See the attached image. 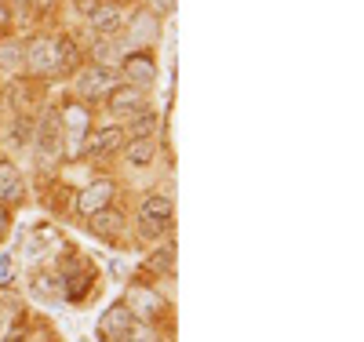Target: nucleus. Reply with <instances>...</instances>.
<instances>
[{
  "label": "nucleus",
  "mask_w": 364,
  "mask_h": 342,
  "mask_svg": "<svg viewBox=\"0 0 364 342\" xmlns=\"http://www.w3.org/2000/svg\"><path fill=\"white\" fill-rule=\"evenodd\" d=\"M55 48V70L58 73H66V70H73V62H77V48H73V41H55L51 44Z\"/></svg>",
  "instance_id": "nucleus-14"
},
{
  "label": "nucleus",
  "mask_w": 364,
  "mask_h": 342,
  "mask_svg": "<svg viewBox=\"0 0 364 342\" xmlns=\"http://www.w3.org/2000/svg\"><path fill=\"white\" fill-rule=\"evenodd\" d=\"M0 331H4V309H0Z\"/></svg>",
  "instance_id": "nucleus-24"
},
{
  "label": "nucleus",
  "mask_w": 364,
  "mask_h": 342,
  "mask_svg": "<svg viewBox=\"0 0 364 342\" xmlns=\"http://www.w3.org/2000/svg\"><path fill=\"white\" fill-rule=\"evenodd\" d=\"M120 226H124V219H120V211H95L91 215V230H95L99 237H113V233H120Z\"/></svg>",
  "instance_id": "nucleus-10"
},
{
  "label": "nucleus",
  "mask_w": 364,
  "mask_h": 342,
  "mask_svg": "<svg viewBox=\"0 0 364 342\" xmlns=\"http://www.w3.org/2000/svg\"><path fill=\"white\" fill-rule=\"evenodd\" d=\"M91 29H95V33H117L120 29V11L117 8H95L91 11Z\"/></svg>",
  "instance_id": "nucleus-12"
},
{
  "label": "nucleus",
  "mask_w": 364,
  "mask_h": 342,
  "mask_svg": "<svg viewBox=\"0 0 364 342\" xmlns=\"http://www.w3.org/2000/svg\"><path fill=\"white\" fill-rule=\"evenodd\" d=\"M139 233H142L146 240H154V237H161L164 230H161L157 223H149V219H142V215H139Z\"/></svg>",
  "instance_id": "nucleus-17"
},
{
  "label": "nucleus",
  "mask_w": 364,
  "mask_h": 342,
  "mask_svg": "<svg viewBox=\"0 0 364 342\" xmlns=\"http://www.w3.org/2000/svg\"><path fill=\"white\" fill-rule=\"evenodd\" d=\"M37 149H41V157H44V161L58 157V149H63V142H58V117H55V113L44 117V128H41Z\"/></svg>",
  "instance_id": "nucleus-5"
},
{
  "label": "nucleus",
  "mask_w": 364,
  "mask_h": 342,
  "mask_svg": "<svg viewBox=\"0 0 364 342\" xmlns=\"http://www.w3.org/2000/svg\"><path fill=\"white\" fill-rule=\"evenodd\" d=\"M128 306L142 309V317H149V314H161V309H164L161 295H154V292H142V288H132V295H128Z\"/></svg>",
  "instance_id": "nucleus-11"
},
{
  "label": "nucleus",
  "mask_w": 364,
  "mask_h": 342,
  "mask_svg": "<svg viewBox=\"0 0 364 342\" xmlns=\"http://www.w3.org/2000/svg\"><path fill=\"white\" fill-rule=\"evenodd\" d=\"M109 109L113 113H142L146 109V99L139 87H117L109 95Z\"/></svg>",
  "instance_id": "nucleus-4"
},
{
  "label": "nucleus",
  "mask_w": 364,
  "mask_h": 342,
  "mask_svg": "<svg viewBox=\"0 0 364 342\" xmlns=\"http://www.w3.org/2000/svg\"><path fill=\"white\" fill-rule=\"evenodd\" d=\"M120 139H124V128H102V132H95V139L87 142V153L99 157V153H106V149H117Z\"/></svg>",
  "instance_id": "nucleus-9"
},
{
  "label": "nucleus",
  "mask_w": 364,
  "mask_h": 342,
  "mask_svg": "<svg viewBox=\"0 0 364 342\" xmlns=\"http://www.w3.org/2000/svg\"><path fill=\"white\" fill-rule=\"evenodd\" d=\"M132 324H135L132 309H128V306H113L109 314L102 317L99 331H102V338H109V342H124V338H128V331H132Z\"/></svg>",
  "instance_id": "nucleus-1"
},
{
  "label": "nucleus",
  "mask_w": 364,
  "mask_h": 342,
  "mask_svg": "<svg viewBox=\"0 0 364 342\" xmlns=\"http://www.w3.org/2000/svg\"><path fill=\"white\" fill-rule=\"evenodd\" d=\"M154 8H157V11H171L175 0H154Z\"/></svg>",
  "instance_id": "nucleus-20"
},
{
  "label": "nucleus",
  "mask_w": 364,
  "mask_h": 342,
  "mask_svg": "<svg viewBox=\"0 0 364 342\" xmlns=\"http://www.w3.org/2000/svg\"><path fill=\"white\" fill-rule=\"evenodd\" d=\"M29 66L41 70V73L55 70V48H51V41H37L33 44V51H29Z\"/></svg>",
  "instance_id": "nucleus-13"
},
{
  "label": "nucleus",
  "mask_w": 364,
  "mask_h": 342,
  "mask_svg": "<svg viewBox=\"0 0 364 342\" xmlns=\"http://www.w3.org/2000/svg\"><path fill=\"white\" fill-rule=\"evenodd\" d=\"M4 230H8V211L0 208V237H4Z\"/></svg>",
  "instance_id": "nucleus-21"
},
{
  "label": "nucleus",
  "mask_w": 364,
  "mask_h": 342,
  "mask_svg": "<svg viewBox=\"0 0 364 342\" xmlns=\"http://www.w3.org/2000/svg\"><path fill=\"white\" fill-rule=\"evenodd\" d=\"M149 161H154V142H149V139H135L128 146V164L132 168H146Z\"/></svg>",
  "instance_id": "nucleus-15"
},
{
  "label": "nucleus",
  "mask_w": 364,
  "mask_h": 342,
  "mask_svg": "<svg viewBox=\"0 0 364 342\" xmlns=\"http://www.w3.org/2000/svg\"><path fill=\"white\" fill-rule=\"evenodd\" d=\"M26 135H33V128L26 132V120H18V124H15V139H11V142H15V146H26Z\"/></svg>",
  "instance_id": "nucleus-18"
},
{
  "label": "nucleus",
  "mask_w": 364,
  "mask_h": 342,
  "mask_svg": "<svg viewBox=\"0 0 364 342\" xmlns=\"http://www.w3.org/2000/svg\"><path fill=\"white\" fill-rule=\"evenodd\" d=\"M154 128H157V117H154V113H139L135 124H132V132H135L139 139H149V135H154Z\"/></svg>",
  "instance_id": "nucleus-16"
},
{
  "label": "nucleus",
  "mask_w": 364,
  "mask_h": 342,
  "mask_svg": "<svg viewBox=\"0 0 364 342\" xmlns=\"http://www.w3.org/2000/svg\"><path fill=\"white\" fill-rule=\"evenodd\" d=\"M0 201H8V204L22 201V175L15 164H0Z\"/></svg>",
  "instance_id": "nucleus-6"
},
{
  "label": "nucleus",
  "mask_w": 364,
  "mask_h": 342,
  "mask_svg": "<svg viewBox=\"0 0 364 342\" xmlns=\"http://www.w3.org/2000/svg\"><path fill=\"white\" fill-rule=\"evenodd\" d=\"M77 87L84 91L87 99H99L102 91H109V87H117V70H109V66H91L87 73H80V80H77Z\"/></svg>",
  "instance_id": "nucleus-2"
},
{
  "label": "nucleus",
  "mask_w": 364,
  "mask_h": 342,
  "mask_svg": "<svg viewBox=\"0 0 364 342\" xmlns=\"http://www.w3.org/2000/svg\"><path fill=\"white\" fill-rule=\"evenodd\" d=\"M168 262H171V247H164V252L154 255V266H157V269H168Z\"/></svg>",
  "instance_id": "nucleus-19"
},
{
  "label": "nucleus",
  "mask_w": 364,
  "mask_h": 342,
  "mask_svg": "<svg viewBox=\"0 0 364 342\" xmlns=\"http://www.w3.org/2000/svg\"><path fill=\"white\" fill-rule=\"evenodd\" d=\"M8 342H26V338H22V331H15V335H11Z\"/></svg>",
  "instance_id": "nucleus-22"
},
{
  "label": "nucleus",
  "mask_w": 364,
  "mask_h": 342,
  "mask_svg": "<svg viewBox=\"0 0 364 342\" xmlns=\"http://www.w3.org/2000/svg\"><path fill=\"white\" fill-rule=\"evenodd\" d=\"M8 22V15H4V8H0V26H4Z\"/></svg>",
  "instance_id": "nucleus-23"
},
{
  "label": "nucleus",
  "mask_w": 364,
  "mask_h": 342,
  "mask_svg": "<svg viewBox=\"0 0 364 342\" xmlns=\"http://www.w3.org/2000/svg\"><path fill=\"white\" fill-rule=\"evenodd\" d=\"M113 193H117L113 182H106V178H102V182H91L87 190L80 193V201H77V211H80V215H95V211H102V208L109 204Z\"/></svg>",
  "instance_id": "nucleus-3"
},
{
  "label": "nucleus",
  "mask_w": 364,
  "mask_h": 342,
  "mask_svg": "<svg viewBox=\"0 0 364 342\" xmlns=\"http://www.w3.org/2000/svg\"><path fill=\"white\" fill-rule=\"evenodd\" d=\"M124 73L135 80L132 87H142V84L154 80V62H149L146 55H128V58H124Z\"/></svg>",
  "instance_id": "nucleus-8"
},
{
  "label": "nucleus",
  "mask_w": 364,
  "mask_h": 342,
  "mask_svg": "<svg viewBox=\"0 0 364 342\" xmlns=\"http://www.w3.org/2000/svg\"><path fill=\"white\" fill-rule=\"evenodd\" d=\"M142 219H149V223H157L161 230H168V223H171V201L168 197H146Z\"/></svg>",
  "instance_id": "nucleus-7"
}]
</instances>
